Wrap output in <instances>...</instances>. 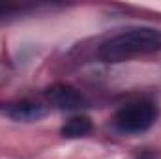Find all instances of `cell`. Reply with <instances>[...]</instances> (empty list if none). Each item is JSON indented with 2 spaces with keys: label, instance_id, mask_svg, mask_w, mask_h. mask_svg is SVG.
Masks as SVG:
<instances>
[{
  "label": "cell",
  "instance_id": "6da1fadb",
  "mask_svg": "<svg viewBox=\"0 0 161 159\" xmlns=\"http://www.w3.org/2000/svg\"><path fill=\"white\" fill-rule=\"evenodd\" d=\"M161 51V30L139 26L118 32L97 47V58L107 64H120Z\"/></svg>",
  "mask_w": 161,
  "mask_h": 159
},
{
  "label": "cell",
  "instance_id": "7a4b0ae2",
  "mask_svg": "<svg viewBox=\"0 0 161 159\" xmlns=\"http://www.w3.org/2000/svg\"><path fill=\"white\" fill-rule=\"evenodd\" d=\"M159 118V105L152 99H133L114 112L113 123L124 135H141Z\"/></svg>",
  "mask_w": 161,
  "mask_h": 159
},
{
  "label": "cell",
  "instance_id": "3957f363",
  "mask_svg": "<svg viewBox=\"0 0 161 159\" xmlns=\"http://www.w3.org/2000/svg\"><path fill=\"white\" fill-rule=\"evenodd\" d=\"M45 103L53 109L71 112V111L82 109L86 105V99L75 86L66 84V82H56L45 90Z\"/></svg>",
  "mask_w": 161,
  "mask_h": 159
},
{
  "label": "cell",
  "instance_id": "277c9868",
  "mask_svg": "<svg viewBox=\"0 0 161 159\" xmlns=\"http://www.w3.org/2000/svg\"><path fill=\"white\" fill-rule=\"evenodd\" d=\"M4 112L8 118H11L13 122H38L47 114V105L34 101V99H21L15 103H8L4 107Z\"/></svg>",
  "mask_w": 161,
  "mask_h": 159
},
{
  "label": "cell",
  "instance_id": "5b68a950",
  "mask_svg": "<svg viewBox=\"0 0 161 159\" xmlns=\"http://www.w3.org/2000/svg\"><path fill=\"white\" fill-rule=\"evenodd\" d=\"M92 120L84 114H73L64 122V125L60 127V135L64 139H80L90 135L92 131Z\"/></svg>",
  "mask_w": 161,
  "mask_h": 159
},
{
  "label": "cell",
  "instance_id": "8992f818",
  "mask_svg": "<svg viewBox=\"0 0 161 159\" xmlns=\"http://www.w3.org/2000/svg\"><path fill=\"white\" fill-rule=\"evenodd\" d=\"M26 9H30V8L28 6H17V4H0V19L15 17L19 13H25Z\"/></svg>",
  "mask_w": 161,
  "mask_h": 159
},
{
  "label": "cell",
  "instance_id": "52a82bcc",
  "mask_svg": "<svg viewBox=\"0 0 161 159\" xmlns=\"http://www.w3.org/2000/svg\"><path fill=\"white\" fill-rule=\"evenodd\" d=\"M135 159H158V157H156L152 152H141V154H139Z\"/></svg>",
  "mask_w": 161,
  "mask_h": 159
}]
</instances>
